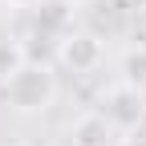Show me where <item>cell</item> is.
Instances as JSON below:
<instances>
[{"instance_id":"7","label":"cell","mask_w":146,"mask_h":146,"mask_svg":"<svg viewBox=\"0 0 146 146\" xmlns=\"http://www.w3.org/2000/svg\"><path fill=\"white\" fill-rule=\"evenodd\" d=\"M122 73H126V81H130V85H142V81H146V45L126 53V61H122Z\"/></svg>"},{"instance_id":"6","label":"cell","mask_w":146,"mask_h":146,"mask_svg":"<svg viewBox=\"0 0 146 146\" xmlns=\"http://www.w3.org/2000/svg\"><path fill=\"white\" fill-rule=\"evenodd\" d=\"M25 61H29V57H25V45L12 41V36H0V81H8Z\"/></svg>"},{"instance_id":"1","label":"cell","mask_w":146,"mask_h":146,"mask_svg":"<svg viewBox=\"0 0 146 146\" xmlns=\"http://www.w3.org/2000/svg\"><path fill=\"white\" fill-rule=\"evenodd\" d=\"M0 85H4V102L16 114H45L53 106V98H57V77H53V69L36 65V61H25Z\"/></svg>"},{"instance_id":"5","label":"cell","mask_w":146,"mask_h":146,"mask_svg":"<svg viewBox=\"0 0 146 146\" xmlns=\"http://www.w3.org/2000/svg\"><path fill=\"white\" fill-rule=\"evenodd\" d=\"M69 138H73V146H110L114 126L106 122V114H81L77 122H73Z\"/></svg>"},{"instance_id":"8","label":"cell","mask_w":146,"mask_h":146,"mask_svg":"<svg viewBox=\"0 0 146 146\" xmlns=\"http://www.w3.org/2000/svg\"><path fill=\"white\" fill-rule=\"evenodd\" d=\"M126 146H146V118H142L138 126H130V130H126Z\"/></svg>"},{"instance_id":"3","label":"cell","mask_w":146,"mask_h":146,"mask_svg":"<svg viewBox=\"0 0 146 146\" xmlns=\"http://www.w3.org/2000/svg\"><path fill=\"white\" fill-rule=\"evenodd\" d=\"M57 57H61V65L73 69V73H94V69L102 65V41H98L94 33H65Z\"/></svg>"},{"instance_id":"2","label":"cell","mask_w":146,"mask_h":146,"mask_svg":"<svg viewBox=\"0 0 146 146\" xmlns=\"http://www.w3.org/2000/svg\"><path fill=\"white\" fill-rule=\"evenodd\" d=\"M102 106H106V110H102L106 122L118 126V130H130V126H138V122L146 118V102H142V94H138V85H130V81L106 89Z\"/></svg>"},{"instance_id":"4","label":"cell","mask_w":146,"mask_h":146,"mask_svg":"<svg viewBox=\"0 0 146 146\" xmlns=\"http://www.w3.org/2000/svg\"><path fill=\"white\" fill-rule=\"evenodd\" d=\"M73 25V0H36L33 4V29L45 36H65Z\"/></svg>"},{"instance_id":"9","label":"cell","mask_w":146,"mask_h":146,"mask_svg":"<svg viewBox=\"0 0 146 146\" xmlns=\"http://www.w3.org/2000/svg\"><path fill=\"white\" fill-rule=\"evenodd\" d=\"M110 8H114V12H142L146 0H110Z\"/></svg>"}]
</instances>
